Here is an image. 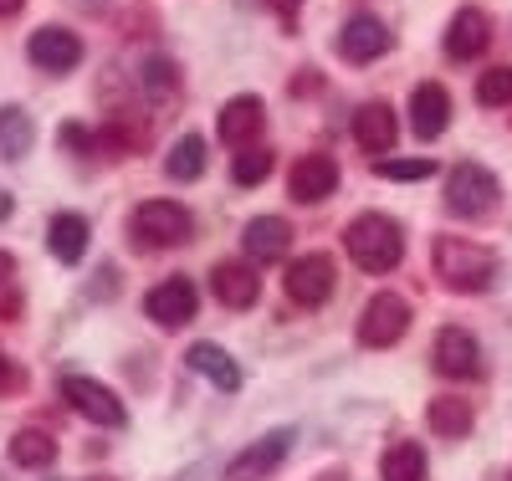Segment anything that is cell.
Wrapping results in <instances>:
<instances>
[{
    "label": "cell",
    "mask_w": 512,
    "mask_h": 481,
    "mask_svg": "<svg viewBox=\"0 0 512 481\" xmlns=\"http://www.w3.org/2000/svg\"><path fill=\"white\" fill-rule=\"evenodd\" d=\"M431 261H436V277L451 287V292H487L497 282V256L477 241H461V236H441L431 246Z\"/></svg>",
    "instance_id": "cell-1"
},
{
    "label": "cell",
    "mask_w": 512,
    "mask_h": 481,
    "mask_svg": "<svg viewBox=\"0 0 512 481\" xmlns=\"http://www.w3.org/2000/svg\"><path fill=\"white\" fill-rule=\"evenodd\" d=\"M344 246L364 272H390L405 256V231L390 221V215H359V221H349V231H344Z\"/></svg>",
    "instance_id": "cell-2"
},
{
    "label": "cell",
    "mask_w": 512,
    "mask_h": 481,
    "mask_svg": "<svg viewBox=\"0 0 512 481\" xmlns=\"http://www.w3.org/2000/svg\"><path fill=\"white\" fill-rule=\"evenodd\" d=\"M134 236H139V246H159V251L185 246L195 236V215L180 200H144L134 210Z\"/></svg>",
    "instance_id": "cell-3"
},
{
    "label": "cell",
    "mask_w": 512,
    "mask_h": 481,
    "mask_svg": "<svg viewBox=\"0 0 512 481\" xmlns=\"http://www.w3.org/2000/svg\"><path fill=\"white\" fill-rule=\"evenodd\" d=\"M497 195H502L497 174H487L482 164H456L446 174V205H451V215H461V221H482V215H492Z\"/></svg>",
    "instance_id": "cell-4"
},
{
    "label": "cell",
    "mask_w": 512,
    "mask_h": 481,
    "mask_svg": "<svg viewBox=\"0 0 512 481\" xmlns=\"http://www.w3.org/2000/svg\"><path fill=\"white\" fill-rule=\"evenodd\" d=\"M410 328V302L400 292H374L369 308L359 313V343L364 348H390Z\"/></svg>",
    "instance_id": "cell-5"
},
{
    "label": "cell",
    "mask_w": 512,
    "mask_h": 481,
    "mask_svg": "<svg viewBox=\"0 0 512 481\" xmlns=\"http://www.w3.org/2000/svg\"><path fill=\"white\" fill-rule=\"evenodd\" d=\"M62 400H67L77 415H88L93 425H113V430H118V425L128 420L113 389L98 384V379H88V374H62Z\"/></svg>",
    "instance_id": "cell-6"
},
{
    "label": "cell",
    "mask_w": 512,
    "mask_h": 481,
    "mask_svg": "<svg viewBox=\"0 0 512 481\" xmlns=\"http://www.w3.org/2000/svg\"><path fill=\"white\" fill-rule=\"evenodd\" d=\"M287 297L297 302V308H323V302L333 297V256H323V251L297 256L287 267Z\"/></svg>",
    "instance_id": "cell-7"
},
{
    "label": "cell",
    "mask_w": 512,
    "mask_h": 481,
    "mask_svg": "<svg viewBox=\"0 0 512 481\" xmlns=\"http://www.w3.org/2000/svg\"><path fill=\"white\" fill-rule=\"evenodd\" d=\"M144 313H149L159 328H185V323L200 313V292H195L190 277H169V282H159V287L144 297Z\"/></svg>",
    "instance_id": "cell-8"
},
{
    "label": "cell",
    "mask_w": 512,
    "mask_h": 481,
    "mask_svg": "<svg viewBox=\"0 0 512 481\" xmlns=\"http://www.w3.org/2000/svg\"><path fill=\"white\" fill-rule=\"evenodd\" d=\"M292 441H297L292 430H272V435H262V441H251V446L226 466V481H267V476L287 461Z\"/></svg>",
    "instance_id": "cell-9"
},
{
    "label": "cell",
    "mask_w": 512,
    "mask_h": 481,
    "mask_svg": "<svg viewBox=\"0 0 512 481\" xmlns=\"http://www.w3.org/2000/svg\"><path fill=\"white\" fill-rule=\"evenodd\" d=\"M431 359H436V369L446 379H477L482 374V348H477V338L466 328H441Z\"/></svg>",
    "instance_id": "cell-10"
},
{
    "label": "cell",
    "mask_w": 512,
    "mask_h": 481,
    "mask_svg": "<svg viewBox=\"0 0 512 481\" xmlns=\"http://www.w3.org/2000/svg\"><path fill=\"white\" fill-rule=\"evenodd\" d=\"M287 190H292V200H303V205L328 200L338 190V164L328 154H303L292 164V174H287Z\"/></svg>",
    "instance_id": "cell-11"
},
{
    "label": "cell",
    "mask_w": 512,
    "mask_h": 481,
    "mask_svg": "<svg viewBox=\"0 0 512 481\" xmlns=\"http://www.w3.org/2000/svg\"><path fill=\"white\" fill-rule=\"evenodd\" d=\"M26 52H31V62L41 72H72L82 62V41L67 26H41V31H31V47Z\"/></svg>",
    "instance_id": "cell-12"
},
{
    "label": "cell",
    "mask_w": 512,
    "mask_h": 481,
    "mask_svg": "<svg viewBox=\"0 0 512 481\" xmlns=\"http://www.w3.org/2000/svg\"><path fill=\"white\" fill-rule=\"evenodd\" d=\"M487 41H492V21H487V11L461 6V11L451 16V26H446V52H451L456 62L482 57V52H487Z\"/></svg>",
    "instance_id": "cell-13"
},
{
    "label": "cell",
    "mask_w": 512,
    "mask_h": 481,
    "mask_svg": "<svg viewBox=\"0 0 512 481\" xmlns=\"http://www.w3.org/2000/svg\"><path fill=\"white\" fill-rule=\"evenodd\" d=\"M262 123H267V108H262V98L256 93H241V98H231L226 108H221V144H231V149H246L256 134H262Z\"/></svg>",
    "instance_id": "cell-14"
},
{
    "label": "cell",
    "mask_w": 512,
    "mask_h": 481,
    "mask_svg": "<svg viewBox=\"0 0 512 481\" xmlns=\"http://www.w3.org/2000/svg\"><path fill=\"white\" fill-rule=\"evenodd\" d=\"M390 26H384L379 16H354L344 31H338V52H344L349 62H374L390 52Z\"/></svg>",
    "instance_id": "cell-15"
},
{
    "label": "cell",
    "mask_w": 512,
    "mask_h": 481,
    "mask_svg": "<svg viewBox=\"0 0 512 481\" xmlns=\"http://www.w3.org/2000/svg\"><path fill=\"white\" fill-rule=\"evenodd\" d=\"M446 123H451V93L441 82H420L415 98H410V128L420 139H436Z\"/></svg>",
    "instance_id": "cell-16"
},
{
    "label": "cell",
    "mask_w": 512,
    "mask_h": 481,
    "mask_svg": "<svg viewBox=\"0 0 512 481\" xmlns=\"http://www.w3.org/2000/svg\"><path fill=\"white\" fill-rule=\"evenodd\" d=\"M395 134H400V123H395V108H390V103H364V108L354 113V139H359V149L390 154V149H395Z\"/></svg>",
    "instance_id": "cell-17"
},
{
    "label": "cell",
    "mask_w": 512,
    "mask_h": 481,
    "mask_svg": "<svg viewBox=\"0 0 512 481\" xmlns=\"http://www.w3.org/2000/svg\"><path fill=\"white\" fill-rule=\"evenodd\" d=\"M185 359H190L195 374H205L216 389H226V395H236V389H241V369H236V359L226 354L221 343H195Z\"/></svg>",
    "instance_id": "cell-18"
},
{
    "label": "cell",
    "mask_w": 512,
    "mask_h": 481,
    "mask_svg": "<svg viewBox=\"0 0 512 481\" xmlns=\"http://www.w3.org/2000/svg\"><path fill=\"white\" fill-rule=\"evenodd\" d=\"M287 246H292V226L282 221V215H256V221L246 226V256L251 261H277Z\"/></svg>",
    "instance_id": "cell-19"
},
{
    "label": "cell",
    "mask_w": 512,
    "mask_h": 481,
    "mask_svg": "<svg viewBox=\"0 0 512 481\" xmlns=\"http://www.w3.org/2000/svg\"><path fill=\"white\" fill-rule=\"evenodd\" d=\"M216 297L226 308H251V302L262 297V277H256L246 261H221L216 267Z\"/></svg>",
    "instance_id": "cell-20"
},
{
    "label": "cell",
    "mask_w": 512,
    "mask_h": 481,
    "mask_svg": "<svg viewBox=\"0 0 512 481\" xmlns=\"http://www.w3.org/2000/svg\"><path fill=\"white\" fill-rule=\"evenodd\" d=\"M47 246H52L57 261H67V267H72V261H82V256H88V221H82V215H72V210L52 215Z\"/></svg>",
    "instance_id": "cell-21"
},
{
    "label": "cell",
    "mask_w": 512,
    "mask_h": 481,
    "mask_svg": "<svg viewBox=\"0 0 512 481\" xmlns=\"http://www.w3.org/2000/svg\"><path fill=\"white\" fill-rule=\"evenodd\" d=\"M425 420H431V430L441 435V441H461V435L472 430L477 410H472V400H461V395H441V400H431Z\"/></svg>",
    "instance_id": "cell-22"
},
{
    "label": "cell",
    "mask_w": 512,
    "mask_h": 481,
    "mask_svg": "<svg viewBox=\"0 0 512 481\" xmlns=\"http://www.w3.org/2000/svg\"><path fill=\"white\" fill-rule=\"evenodd\" d=\"M31 144H36V123H31V113L16 108V103H6V108H0V154H6V159H26Z\"/></svg>",
    "instance_id": "cell-23"
},
{
    "label": "cell",
    "mask_w": 512,
    "mask_h": 481,
    "mask_svg": "<svg viewBox=\"0 0 512 481\" xmlns=\"http://www.w3.org/2000/svg\"><path fill=\"white\" fill-rule=\"evenodd\" d=\"M379 476L384 481H425V451L415 441H395L379 461Z\"/></svg>",
    "instance_id": "cell-24"
},
{
    "label": "cell",
    "mask_w": 512,
    "mask_h": 481,
    "mask_svg": "<svg viewBox=\"0 0 512 481\" xmlns=\"http://www.w3.org/2000/svg\"><path fill=\"white\" fill-rule=\"evenodd\" d=\"M103 144L113 154H139L149 144V118H134V113H118L108 128H103Z\"/></svg>",
    "instance_id": "cell-25"
},
{
    "label": "cell",
    "mask_w": 512,
    "mask_h": 481,
    "mask_svg": "<svg viewBox=\"0 0 512 481\" xmlns=\"http://www.w3.org/2000/svg\"><path fill=\"white\" fill-rule=\"evenodd\" d=\"M11 461L16 466H52L57 461V441L47 430H21L11 441Z\"/></svg>",
    "instance_id": "cell-26"
},
{
    "label": "cell",
    "mask_w": 512,
    "mask_h": 481,
    "mask_svg": "<svg viewBox=\"0 0 512 481\" xmlns=\"http://www.w3.org/2000/svg\"><path fill=\"white\" fill-rule=\"evenodd\" d=\"M164 169L175 174V180H195V174H205V139L200 134H185L175 149H169Z\"/></svg>",
    "instance_id": "cell-27"
},
{
    "label": "cell",
    "mask_w": 512,
    "mask_h": 481,
    "mask_svg": "<svg viewBox=\"0 0 512 481\" xmlns=\"http://www.w3.org/2000/svg\"><path fill=\"white\" fill-rule=\"evenodd\" d=\"M272 164H277L272 149H241V154H231V180L236 185H262L272 174Z\"/></svg>",
    "instance_id": "cell-28"
},
{
    "label": "cell",
    "mask_w": 512,
    "mask_h": 481,
    "mask_svg": "<svg viewBox=\"0 0 512 481\" xmlns=\"http://www.w3.org/2000/svg\"><path fill=\"white\" fill-rule=\"evenodd\" d=\"M477 103H487V108L512 103V67H492V72H482V82H477Z\"/></svg>",
    "instance_id": "cell-29"
},
{
    "label": "cell",
    "mask_w": 512,
    "mask_h": 481,
    "mask_svg": "<svg viewBox=\"0 0 512 481\" xmlns=\"http://www.w3.org/2000/svg\"><path fill=\"white\" fill-rule=\"evenodd\" d=\"M21 313V287H16V256L0 251V318Z\"/></svg>",
    "instance_id": "cell-30"
},
{
    "label": "cell",
    "mask_w": 512,
    "mask_h": 481,
    "mask_svg": "<svg viewBox=\"0 0 512 481\" xmlns=\"http://www.w3.org/2000/svg\"><path fill=\"white\" fill-rule=\"evenodd\" d=\"M379 174L384 180H431L436 164L431 159H379Z\"/></svg>",
    "instance_id": "cell-31"
},
{
    "label": "cell",
    "mask_w": 512,
    "mask_h": 481,
    "mask_svg": "<svg viewBox=\"0 0 512 481\" xmlns=\"http://www.w3.org/2000/svg\"><path fill=\"white\" fill-rule=\"evenodd\" d=\"M175 62H169V57H154V62H144V87H149V93H154V87H159V93H175Z\"/></svg>",
    "instance_id": "cell-32"
},
{
    "label": "cell",
    "mask_w": 512,
    "mask_h": 481,
    "mask_svg": "<svg viewBox=\"0 0 512 481\" xmlns=\"http://www.w3.org/2000/svg\"><path fill=\"white\" fill-rule=\"evenodd\" d=\"M62 149H72V154H82V149H88V128H82V123H62Z\"/></svg>",
    "instance_id": "cell-33"
},
{
    "label": "cell",
    "mask_w": 512,
    "mask_h": 481,
    "mask_svg": "<svg viewBox=\"0 0 512 481\" xmlns=\"http://www.w3.org/2000/svg\"><path fill=\"white\" fill-rule=\"evenodd\" d=\"M21 384V374H16V364L6 359V348H0V395H6V389H16Z\"/></svg>",
    "instance_id": "cell-34"
},
{
    "label": "cell",
    "mask_w": 512,
    "mask_h": 481,
    "mask_svg": "<svg viewBox=\"0 0 512 481\" xmlns=\"http://www.w3.org/2000/svg\"><path fill=\"white\" fill-rule=\"evenodd\" d=\"M272 6H277V11L287 16V26H292V21H297V6H303V0H272Z\"/></svg>",
    "instance_id": "cell-35"
},
{
    "label": "cell",
    "mask_w": 512,
    "mask_h": 481,
    "mask_svg": "<svg viewBox=\"0 0 512 481\" xmlns=\"http://www.w3.org/2000/svg\"><path fill=\"white\" fill-rule=\"evenodd\" d=\"M21 6H26V0H0V16H16Z\"/></svg>",
    "instance_id": "cell-36"
},
{
    "label": "cell",
    "mask_w": 512,
    "mask_h": 481,
    "mask_svg": "<svg viewBox=\"0 0 512 481\" xmlns=\"http://www.w3.org/2000/svg\"><path fill=\"white\" fill-rule=\"evenodd\" d=\"M6 215H11V195H6V190H0V221H6Z\"/></svg>",
    "instance_id": "cell-37"
}]
</instances>
